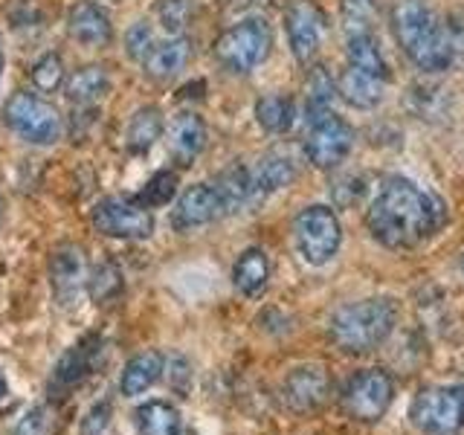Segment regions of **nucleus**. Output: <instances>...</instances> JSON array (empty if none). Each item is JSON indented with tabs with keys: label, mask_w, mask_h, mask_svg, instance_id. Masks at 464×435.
<instances>
[{
	"label": "nucleus",
	"mask_w": 464,
	"mask_h": 435,
	"mask_svg": "<svg viewBox=\"0 0 464 435\" xmlns=\"http://www.w3.org/2000/svg\"><path fill=\"white\" fill-rule=\"evenodd\" d=\"M444 221V200L406 178H389L366 212L372 238L386 250H412L420 241L432 238Z\"/></svg>",
	"instance_id": "obj_1"
},
{
	"label": "nucleus",
	"mask_w": 464,
	"mask_h": 435,
	"mask_svg": "<svg viewBox=\"0 0 464 435\" xmlns=\"http://www.w3.org/2000/svg\"><path fill=\"white\" fill-rule=\"evenodd\" d=\"M389 21L398 47L418 70L444 72L453 67L459 38L427 0H395Z\"/></svg>",
	"instance_id": "obj_2"
},
{
	"label": "nucleus",
	"mask_w": 464,
	"mask_h": 435,
	"mask_svg": "<svg viewBox=\"0 0 464 435\" xmlns=\"http://www.w3.org/2000/svg\"><path fill=\"white\" fill-rule=\"evenodd\" d=\"M398 325V304L395 299L372 296L360 299L331 316V343L345 354H366L389 340V334Z\"/></svg>",
	"instance_id": "obj_3"
},
{
	"label": "nucleus",
	"mask_w": 464,
	"mask_h": 435,
	"mask_svg": "<svg viewBox=\"0 0 464 435\" xmlns=\"http://www.w3.org/2000/svg\"><path fill=\"white\" fill-rule=\"evenodd\" d=\"M273 50V29L265 18H244L215 41V58L232 72H250L267 62Z\"/></svg>",
	"instance_id": "obj_4"
},
{
	"label": "nucleus",
	"mask_w": 464,
	"mask_h": 435,
	"mask_svg": "<svg viewBox=\"0 0 464 435\" xmlns=\"http://www.w3.org/2000/svg\"><path fill=\"white\" fill-rule=\"evenodd\" d=\"M412 427L424 435H459L464 430V386H430L420 389L410 410Z\"/></svg>",
	"instance_id": "obj_5"
},
{
	"label": "nucleus",
	"mask_w": 464,
	"mask_h": 435,
	"mask_svg": "<svg viewBox=\"0 0 464 435\" xmlns=\"http://www.w3.org/2000/svg\"><path fill=\"white\" fill-rule=\"evenodd\" d=\"M4 120L14 134L33 145H53L62 140V113L35 93H12L4 105Z\"/></svg>",
	"instance_id": "obj_6"
},
{
	"label": "nucleus",
	"mask_w": 464,
	"mask_h": 435,
	"mask_svg": "<svg viewBox=\"0 0 464 435\" xmlns=\"http://www.w3.org/2000/svg\"><path fill=\"white\" fill-rule=\"evenodd\" d=\"M294 238L302 258L314 267H323L343 244L340 218L328 207H304L294 221Z\"/></svg>",
	"instance_id": "obj_7"
},
{
	"label": "nucleus",
	"mask_w": 464,
	"mask_h": 435,
	"mask_svg": "<svg viewBox=\"0 0 464 435\" xmlns=\"http://www.w3.org/2000/svg\"><path fill=\"white\" fill-rule=\"evenodd\" d=\"M304 157L316 169H334L348 157L354 145V130L334 111L308 116V130H304Z\"/></svg>",
	"instance_id": "obj_8"
},
{
	"label": "nucleus",
	"mask_w": 464,
	"mask_h": 435,
	"mask_svg": "<svg viewBox=\"0 0 464 435\" xmlns=\"http://www.w3.org/2000/svg\"><path fill=\"white\" fill-rule=\"evenodd\" d=\"M91 221L102 236L122 241H142L154 232V215L149 212V207L122 198L99 200L91 212Z\"/></svg>",
	"instance_id": "obj_9"
},
{
	"label": "nucleus",
	"mask_w": 464,
	"mask_h": 435,
	"mask_svg": "<svg viewBox=\"0 0 464 435\" xmlns=\"http://www.w3.org/2000/svg\"><path fill=\"white\" fill-rule=\"evenodd\" d=\"M392 398H395V383L383 369L357 372L343 389L345 412L357 420H369V424L389 412Z\"/></svg>",
	"instance_id": "obj_10"
},
{
	"label": "nucleus",
	"mask_w": 464,
	"mask_h": 435,
	"mask_svg": "<svg viewBox=\"0 0 464 435\" xmlns=\"http://www.w3.org/2000/svg\"><path fill=\"white\" fill-rule=\"evenodd\" d=\"M285 29L290 41V53L299 64H308L316 55L323 35L328 29L325 12L314 0H287L285 6Z\"/></svg>",
	"instance_id": "obj_11"
},
{
	"label": "nucleus",
	"mask_w": 464,
	"mask_h": 435,
	"mask_svg": "<svg viewBox=\"0 0 464 435\" xmlns=\"http://www.w3.org/2000/svg\"><path fill=\"white\" fill-rule=\"evenodd\" d=\"M331 395V377L323 366H299L282 383V401L294 412H314Z\"/></svg>",
	"instance_id": "obj_12"
},
{
	"label": "nucleus",
	"mask_w": 464,
	"mask_h": 435,
	"mask_svg": "<svg viewBox=\"0 0 464 435\" xmlns=\"http://www.w3.org/2000/svg\"><path fill=\"white\" fill-rule=\"evenodd\" d=\"M102 352H105V343H102V337H96V334L79 340L62 360H58V366L53 372V389L70 392L72 386H82L87 377L102 366Z\"/></svg>",
	"instance_id": "obj_13"
},
{
	"label": "nucleus",
	"mask_w": 464,
	"mask_h": 435,
	"mask_svg": "<svg viewBox=\"0 0 464 435\" xmlns=\"http://www.w3.org/2000/svg\"><path fill=\"white\" fill-rule=\"evenodd\" d=\"M218 218H224V207H221V198L215 192V186L195 183L178 198V207L171 212V224H174V229L188 232V229L207 227V224L218 221Z\"/></svg>",
	"instance_id": "obj_14"
},
{
	"label": "nucleus",
	"mask_w": 464,
	"mask_h": 435,
	"mask_svg": "<svg viewBox=\"0 0 464 435\" xmlns=\"http://www.w3.org/2000/svg\"><path fill=\"white\" fill-rule=\"evenodd\" d=\"M50 285L55 299L62 304H72L79 299L82 287L87 285V270H84V256L76 244H64L53 253Z\"/></svg>",
	"instance_id": "obj_15"
},
{
	"label": "nucleus",
	"mask_w": 464,
	"mask_h": 435,
	"mask_svg": "<svg viewBox=\"0 0 464 435\" xmlns=\"http://www.w3.org/2000/svg\"><path fill=\"white\" fill-rule=\"evenodd\" d=\"M207 149V122L198 113L183 111L169 122V151L178 166H192Z\"/></svg>",
	"instance_id": "obj_16"
},
{
	"label": "nucleus",
	"mask_w": 464,
	"mask_h": 435,
	"mask_svg": "<svg viewBox=\"0 0 464 435\" xmlns=\"http://www.w3.org/2000/svg\"><path fill=\"white\" fill-rule=\"evenodd\" d=\"M67 33L82 47H105L113 38V24L102 6L91 4V0H82V4L67 12Z\"/></svg>",
	"instance_id": "obj_17"
},
{
	"label": "nucleus",
	"mask_w": 464,
	"mask_h": 435,
	"mask_svg": "<svg viewBox=\"0 0 464 435\" xmlns=\"http://www.w3.org/2000/svg\"><path fill=\"white\" fill-rule=\"evenodd\" d=\"M188 58H192V41L186 35H171L166 41H154L149 55L142 58V70L154 82H169L180 70H186Z\"/></svg>",
	"instance_id": "obj_18"
},
{
	"label": "nucleus",
	"mask_w": 464,
	"mask_h": 435,
	"mask_svg": "<svg viewBox=\"0 0 464 435\" xmlns=\"http://www.w3.org/2000/svg\"><path fill=\"white\" fill-rule=\"evenodd\" d=\"M386 84H389V79H383V76H374L369 70L345 64V70L337 79V96H343V102H348V105L357 111H372L381 105Z\"/></svg>",
	"instance_id": "obj_19"
},
{
	"label": "nucleus",
	"mask_w": 464,
	"mask_h": 435,
	"mask_svg": "<svg viewBox=\"0 0 464 435\" xmlns=\"http://www.w3.org/2000/svg\"><path fill=\"white\" fill-rule=\"evenodd\" d=\"M212 186H215L218 198H221L224 215L241 212V209H246V207H256L250 166H241V163L227 166V169L212 180Z\"/></svg>",
	"instance_id": "obj_20"
},
{
	"label": "nucleus",
	"mask_w": 464,
	"mask_h": 435,
	"mask_svg": "<svg viewBox=\"0 0 464 435\" xmlns=\"http://www.w3.org/2000/svg\"><path fill=\"white\" fill-rule=\"evenodd\" d=\"M166 372V357L160 352H142L137 357H130L122 369L120 377V392L125 398H140L145 395L160 377Z\"/></svg>",
	"instance_id": "obj_21"
},
{
	"label": "nucleus",
	"mask_w": 464,
	"mask_h": 435,
	"mask_svg": "<svg viewBox=\"0 0 464 435\" xmlns=\"http://www.w3.org/2000/svg\"><path fill=\"white\" fill-rule=\"evenodd\" d=\"M250 178H253V195L256 203H261L265 198H270L273 192L285 188L290 180L296 178V166L294 160L285 154H265L256 166H250Z\"/></svg>",
	"instance_id": "obj_22"
},
{
	"label": "nucleus",
	"mask_w": 464,
	"mask_h": 435,
	"mask_svg": "<svg viewBox=\"0 0 464 435\" xmlns=\"http://www.w3.org/2000/svg\"><path fill=\"white\" fill-rule=\"evenodd\" d=\"M267 282H270L267 253L258 250V246L244 250L236 261V267H232V285H236V290L246 299H256V296L265 294Z\"/></svg>",
	"instance_id": "obj_23"
},
{
	"label": "nucleus",
	"mask_w": 464,
	"mask_h": 435,
	"mask_svg": "<svg viewBox=\"0 0 464 435\" xmlns=\"http://www.w3.org/2000/svg\"><path fill=\"white\" fill-rule=\"evenodd\" d=\"M140 435H180V412L169 401H145L134 412Z\"/></svg>",
	"instance_id": "obj_24"
},
{
	"label": "nucleus",
	"mask_w": 464,
	"mask_h": 435,
	"mask_svg": "<svg viewBox=\"0 0 464 435\" xmlns=\"http://www.w3.org/2000/svg\"><path fill=\"white\" fill-rule=\"evenodd\" d=\"M67 99L76 102V105H91V102L102 99L111 91V79H108V70L99 67V64H87L82 70H76L64 84Z\"/></svg>",
	"instance_id": "obj_25"
},
{
	"label": "nucleus",
	"mask_w": 464,
	"mask_h": 435,
	"mask_svg": "<svg viewBox=\"0 0 464 435\" xmlns=\"http://www.w3.org/2000/svg\"><path fill=\"white\" fill-rule=\"evenodd\" d=\"M294 116H296V105L290 96L267 93L256 102V120L261 128L267 130V134H285V130H290Z\"/></svg>",
	"instance_id": "obj_26"
},
{
	"label": "nucleus",
	"mask_w": 464,
	"mask_h": 435,
	"mask_svg": "<svg viewBox=\"0 0 464 435\" xmlns=\"http://www.w3.org/2000/svg\"><path fill=\"white\" fill-rule=\"evenodd\" d=\"M163 128L166 125H163V113H160V108H154V105L140 108L128 122V149L134 154H145L160 140Z\"/></svg>",
	"instance_id": "obj_27"
},
{
	"label": "nucleus",
	"mask_w": 464,
	"mask_h": 435,
	"mask_svg": "<svg viewBox=\"0 0 464 435\" xmlns=\"http://www.w3.org/2000/svg\"><path fill=\"white\" fill-rule=\"evenodd\" d=\"M348 64H354L360 70H369L374 76H383V79H392L389 72V64L377 47V38L374 33H366V35H348Z\"/></svg>",
	"instance_id": "obj_28"
},
{
	"label": "nucleus",
	"mask_w": 464,
	"mask_h": 435,
	"mask_svg": "<svg viewBox=\"0 0 464 435\" xmlns=\"http://www.w3.org/2000/svg\"><path fill=\"white\" fill-rule=\"evenodd\" d=\"M337 96V82L331 79L325 67H314L304 79V116H316L331 111V102Z\"/></svg>",
	"instance_id": "obj_29"
},
{
	"label": "nucleus",
	"mask_w": 464,
	"mask_h": 435,
	"mask_svg": "<svg viewBox=\"0 0 464 435\" xmlns=\"http://www.w3.org/2000/svg\"><path fill=\"white\" fill-rule=\"evenodd\" d=\"M87 287H91V296L96 299V304L102 302H113L116 296L122 294V273L116 265H111V261H105V265L93 267L91 279H87Z\"/></svg>",
	"instance_id": "obj_30"
},
{
	"label": "nucleus",
	"mask_w": 464,
	"mask_h": 435,
	"mask_svg": "<svg viewBox=\"0 0 464 435\" xmlns=\"http://www.w3.org/2000/svg\"><path fill=\"white\" fill-rule=\"evenodd\" d=\"M343 29L345 38L374 33V0H343Z\"/></svg>",
	"instance_id": "obj_31"
},
{
	"label": "nucleus",
	"mask_w": 464,
	"mask_h": 435,
	"mask_svg": "<svg viewBox=\"0 0 464 435\" xmlns=\"http://www.w3.org/2000/svg\"><path fill=\"white\" fill-rule=\"evenodd\" d=\"M195 0H157V18L169 35H183L192 21Z\"/></svg>",
	"instance_id": "obj_32"
},
{
	"label": "nucleus",
	"mask_w": 464,
	"mask_h": 435,
	"mask_svg": "<svg viewBox=\"0 0 464 435\" xmlns=\"http://www.w3.org/2000/svg\"><path fill=\"white\" fill-rule=\"evenodd\" d=\"M174 192H178V174L163 169L157 171L154 178L145 183V188L137 195V203H142V207H163V203H169L174 198Z\"/></svg>",
	"instance_id": "obj_33"
},
{
	"label": "nucleus",
	"mask_w": 464,
	"mask_h": 435,
	"mask_svg": "<svg viewBox=\"0 0 464 435\" xmlns=\"http://www.w3.org/2000/svg\"><path fill=\"white\" fill-rule=\"evenodd\" d=\"M64 82V64H62V55L55 53H47L41 55L35 67H33V84L44 93H53L58 84Z\"/></svg>",
	"instance_id": "obj_34"
},
{
	"label": "nucleus",
	"mask_w": 464,
	"mask_h": 435,
	"mask_svg": "<svg viewBox=\"0 0 464 435\" xmlns=\"http://www.w3.org/2000/svg\"><path fill=\"white\" fill-rule=\"evenodd\" d=\"M125 47H128V55L130 58H137V62H142L145 55H149V50L154 47V33H151V26L140 21L128 29V35H125Z\"/></svg>",
	"instance_id": "obj_35"
},
{
	"label": "nucleus",
	"mask_w": 464,
	"mask_h": 435,
	"mask_svg": "<svg viewBox=\"0 0 464 435\" xmlns=\"http://www.w3.org/2000/svg\"><path fill=\"white\" fill-rule=\"evenodd\" d=\"M108 424H111V401L93 403L91 412L82 420V435H102L108 430Z\"/></svg>",
	"instance_id": "obj_36"
},
{
	"label": "nucleus",
	"mask_w": 464,
	"mask_h": 435,
	"mask_svg": "<svg viewBox=\"0 0 464 435\" xmlns=\"http://www.w3.org/2000/svg\"><path fill=\"white\" fill-rule=\"evenodd\" d=\"M362 195H366V183L357 178H348L343 180V188H334V200H337L340 207H348V203H354Z\"/></svg>",
	"instance_id": "obj_37"
},
{
	"label": "nucleus",
	"mask_w": 464,
	"mask_h": 435,
	"mask_svg": "<svg viewBox=\"0 0 464 435\" xmlns=\"http://www.w3.org/2000/svg\"><path fill=\"white\" fill-rule=\"evenodd\" d=\"M44 427H47V420H44V410H33L18 427V435H41Z\"/></svg>",
	"instance_id": "obj_38"
},
{
	"label": "nucleus",
	"mask_w": 464,
	"mask_h": 435,
	"mask_svg": "<svg viewBox=\"0 0 464 435\" xmlns=\"http://www.w3.org/2000/svg\"><path fill=\"white\" fill-rule=\"evenodd\" d=\"M6 389H9V386H6V377H4V372H0V398L6 395Z\"/></svg>",
	"instance_id": "obj_39"
},
{
	"label": "nucleus",
	"mask_w": 464,
	"mask_h": 435,
	"mask_svg": "<svg viewBox=\"0 0 464 435\" xmlns=\"http://www.w3.org/2000/svg\"><path fill=\"white\" fill-rule=\"evenodd\" d=\"M0 72H4V50H0Z\"/></svg>",
	"instance_id": "obj_40"
},
{
	"label": "nucleus",
	"mask_w": 464,
	"mask_h": 435,
	"mask_svg": "<svg viewBox=\"0 0 464 435\" xmlns=\"http://www.w3.org/2000/svg\"><path fill=\"white\" fill-rule=\"evenodd\" d=\"M0 218H4V198H0Z\"/></svg>",
	"instance_id": "obj_41"
},
{
	"label": "nucleus",
	"mask_w": 464,
	"mask_h": 435,
	"mask_svg": "<svg viewBox=\"0 0 464 435\" xmlns=\"http://www.w3.org/2000/svg\"><path fill=\"white\" fill-rule=\"evenodd\" d=\"M186 435H195V432H186Z\"/></svg>",
	"instance_id": "obj_42"
}]
</instances>
